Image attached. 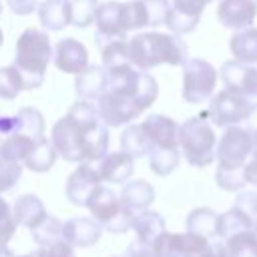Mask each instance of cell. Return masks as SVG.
<instances>
[{"mask_svg": "<svg viewBox=\"0 0 257 257\" xmlns=\"http://www.w3.org/2000/svg\"><path fill=\"white\" fill-rule=\"evenodd\" d=\"M209 100H211V102H209L207 114H209V118H211L213 124L223 126V128H227V126H231V124H241V122H245V118L249 116V110H251V106H253L251 100H247V98H243L241 94L231 92V90H227V88L219 90V92L213 94Z\"/></svg>", "mask_w": 257, "mask_h": 257, "instance_id": "obj_9", "label": "cell"}, {"mask_svg": "<svg viewBox=\"0 0 257 257\" xmlns=\"http://www.w3.org/2000/svg\"><path fill=\"white\" fill-rule=\"evenodd\" d=\"M179 149L185 155L187 163L203 169L215 161L217 135L209 120L203 116H191L179 124Z\"/></svg>", "mask_w": 257, "mask_h": 257, "instance_id": "obj_5", "label": "cell"}, {"mask_svg": "<svg viewBox=\"0 0 257 257\" xmlns=\"http://www.w3.org/2000/svg\"><path fill=\"white\" fill-rule=\"evenodd\" d=\"M0 16H2V4H0Z\"/></svg>", "mask_w": 257, "mask_h": 257, "instance_id": "obj_51", "label": "cell"}, {"mask_svg": "<svg viewBox=\"0 0 257 257\" xmlns=\"http://www.w3.org/2000/svg\"><path fill=\"white\" fill-rule=\"evenodd\" d=\"M56 153L68 163H94L108 153V126L90 100H76L50 131Z\"/></svg>", "mask_w": 257, "mask_h": 257, "instance_id": "obj_1", "label": "cell"}, {"mask_svg": "<svg viewBox=\"0 0 257 257\" xmlns=\"http://www.w3.org/2000/svg\"><path fill=\"white\" fill-rule=\"evenodd\" d=\"M50 60H52V44L48 32L32 26L26 28L16 40V52L12 64L24 80V90L42 86Z\"/></svg>", "mask_w": 257, "mask_h": 257, "instance_id": "obj_4", "label": "cell"}, {"mask_svg": "<svg viewBox=\"0 0 257 257\" xmlns=\"http://www.w3.org/2000/svg\"><path fill=\"white\" fill-rule=\"evenodd\" d=\"M131 229L137 233V239L153 243L165 231V219L161 217V213L147 209V211H141V213L133 215Z\"/></svg>", "mask_w": 257, "mask_h": 257, "instance_id": "obj_26", "label": "cell"}, {"mask_svg": "<svg viewBox=\"0 0 257 257\" xmlns=\"http://www.w3.org/2000/svg\"><path fill=\"white\" fill-rule=\"evenodd\" d=\"M151 141L145 135L141 124H128L122 135H120V151L128 153L133 159L135 157H145L151 153Z\"/></svg>", "mask_w": 257, "mask_h": 257, "instance_id": "obj_29", "label": "cell"}, {"mask_svg": "<svg viewBox=\"0 0 257 257\" xmlns=\"http://www.w3.org/2000/svg\"><path fill=\"white\" fill-rule=\"evenodd\" d=\"M12 213H14L16 223L26 227V229H30V231L34 227H38L44 221V217L48 215L44 205H42V201L36 195H22V197H18L14 207H12Z\"/></svg>", "mask_w": 257, "mask_h": 257, "instance_id": "obj_24", "label": "cell"}, {"mask_svg": "<svg viewBox=\"0 0 257 257\" xmlns=\"http://www.w3.org/2000/svg\"><path fill=\"white\" fill-rule=\"evenodd\" d=\"M145 6V16H147V26H161L167 20V14L171 10L169 0H143Z\"/></svg>", "mask_w": 257, "mask_h": 257, "instance_id": "obj_40", "label": "cell"}, {"mask_svg": "<svg viewBox=\"0 0 257 257\" xmlns=\"http://www.w3.org/2000/svg\"><path fill=\"white\" fill-rule=\"evenodd\" d=\"M124 257H155V253H153V243L135 239V241L126 247Z\"/></svg>", "mask_w": 257, "mask_h": 257, "instance_id": "obj_45", "label": "cell"}, {"mask_svg": "<svg viewBox=\"0 0 257 257\" xmlns=\"http://www.w3.org/2000/svg\"><path fill=\"white\" fill-rule=\"evenodd\" d=\"M98 50H100L102 66H104L106 70L131 62V60H128V40H112V42L100 44Z\"/></svg>", "mask_w": 257, "mask_h": 257, "instance_id": "obj_34", "label": "cell"}, {"mask_svg": "<svg viewBox=\"0 0 257 257\" xmlns=\"http://www.w3.org/2000/svg\"><path fill=\"white\" fill-rule=\"evenodd\" d=\"M241 229H253L251 221L235 207H231L229 211H225L223 215H219V223H217V239H225L231 233H237Z\"/></svg>", "mask_w": 257, "mask_h": 257, "instance_id": "obj_33", "label": "cell"}, {"mask_svg": "<svg viewBox=\"0 0 257 257\" xmlns=\"http://www.w3.org/2000/svg\"><path fill=\"white\" fill-rule=\"evenodd\" d=\"M118 199L131 215H137V213L147 211L151 207V203L155 201V189L151 183L141 181V179L139 181H126Z\"/></svg>", "mask_w": 257, "mask_h": 257, "instance_id": "obj_21", "label": "cell"}, {"mask_svg": "<svg viewBox=\"0 0 257 257\" xmlns=\"http://www.w3.org/2000/svg\"><path fill=\"white\" fill-rule=\"evenodd\" d=\"M98 173L100 179L110 183V185H122L131 179L135 165H133V157L124 151H116V153H106L100 161H98Z\"/></svg>", "mask_w": 257, "mask_h": 257, "instance_id": "obj_20", "label": "cell"}, {"mask_svg": "<svg viewBox=\"0 0 257 257\" xmlns=\"http://www.w3.org/2000/svg\"><path fill=\"white\" fill-rule=\"evenodd\" d=\"M126 18H128V30H139V28L147 26V16H145L143 0L126 2Z\"/></svg>", "mask_w": 257, "mask_h": 257, "instance_id": "obj_43", "label": "cell"}, {"mask_svg": "<svg viewBox=\"0 0 257 257\" xmlns=\"http://www.w3.org/2000/svg\"><path fill=\"white\" fill-rule=\"evenodd\" d=\"M153 149H179V124L165 114H149L141 122Z\"/></svg>", "mask_w": 257, "mask_h": 257, "instance_id": "obj_17", "label": "cell"}, {"mask_svg": "<svg viewBox=\"0 0 257 257\" xmlns=\"http://www.w3.org/2000/svg\"><path fill=\"white\" fill-rule=\"evenodd\" d=\"M100 183L102 179L98 169H94L92 163L82 161L78 163V169H74L66 179V187H64L66 199L76 207H86L88 197L96 187H100Z\"/></svg>", "mask_w": 257, "mask_h": 257, "instance_id": "obj_12", "label": "cell"}, {"mask_svg": "<svg viewBox=\"0 0 257 257\" xmlns=\"http://www.w3.org/2000/svg\"><path fill=\"white\" fill-rule=\"evenodd\" d=\"M86 207L92 219H96L102 225V229H108L110 233H124L126 229H131L133 215L122 207L120 199L112 189L104 185L96 187L88 197Z\"/></svg>", "mask_w": 257, "mask_h": 257, "instance_id": "obj_6", "label": "cell"}, {"mask_svg": "<svg viewBox=\"0 0 257 257\" xmlns=\"http://www.w3.org/2000/svg\"><path fill=\"white\" fill-rule=\"evenodd\" d=\"M229 50L233 54V60L257 66V28L249 26L243 30H235V34L229 38Z\"/></svg>", "mask_w": 257, "mask_h": 257, "instance_id": "obj_23", "label": "cell"}, {"mask_svg": "<svg viewBox=\"0 0 257 257\" xmlns=\"http://www.w3.org/2000/svg\"><path fill=\"white\" fill-rule=\"evenodd\" d=\"M36 139L28 137V135H10L4 137V141L0 143V157L12 163H20L28 157V153L32 151Z\"/></svg>", "mask_w": 257, "mask_h": 257, "instance_id": "obj_30", "label": "cell"}, {"mask_svg": "<svg viewBox=\"0 0 257 257\" xmlns=\"http://www.w3.org/2000/svg\"><path fill=\"white\" fill-rule=\"evenodd\" d=\"M2 42H4V34H2V28H0V46H2Z\"/></svg>", "mask_w": 257, "mask_h": 257, "instance_id": "obj_50", "label": "cell"}, {"mask_svg": "<svg viewBox=\"0 0 257 257\" xmlns=\"http://www.w3.org/2000/svg\"><path fill=\"white\" fill-rule=\"evenodd\" d=\"M183 249H185V233L163 231L153 241L155 257H183Z\"/></svg>", "mask_w": 257, "mask_h": 257, "instance_id": "obj_32", "label": "cell"}, {"mask_svg": "<svg viewBox=\"0 0 257 257\" xmlns=\"http://www.w3.org/2000/svg\"><path fill=\"white\" fill-rule=\"evenodd\" d=\"M227 257H257V231L241 229L223 239Z\"/></svg>", "mask_w": 257, "mask_h": 257, "instance_id": "obj_27", "label": "cell"}, {"mask_svg": "<svg viewBox=\"0 0 257 257\" xmlns=\"http://www.w3.org/2000/svg\"><path fill=\"white\" fill-rule=\"evenodd\" d=\"M54 64L60 72L78 74L88 66V50L76 38H62L52 50Z\"/></svg>", "mask_w": 257, "mask_h": 257, "instance_id": "obj_16", "label": "cell"}, {"mask_svg": "<svg viewBox=\"0 0 257 257\" xmlns=\"http://www.w3.org/2000/svg\"><path fill=\"white\" fill-rule=\"evenodd\" d=\"M36 10L40 24L50 32H58L72 22L70 0H44Z\"/></svg>", "mask_w": 257, "mask_h": 257, "instance_id": "obj_22", "label": "cell"}, {"mask_svg": "<svg viewBox=\"0 0 257 257\" xmlns=\"http://www.w3.org/2000/svg\"><path fill=\"white\" fill-rule=\"evenodd\" d=\"M217 68L203 58H187L183 64V98L189 104L207 102L215 94Z\"/></svg>", "mask_w": 257, "mask_h": 257, "instance_id": "obj_7", "label": "cell"}, {"mask_svg": "<svg viewBox=\"0 0 257 257\" xmlns=\"http://www.w3.org/2000/svg\"><path fill=\"white\" fill-rule=\"evenodd\" d=\"M219 76L227 90L237 92L251 102H257V66L227 60L223 62Z\"/></svg>", "mask_w": 257, "mask_h": 257, "instance_id": "obj_11", "label": "cell"}, {"mask_svg": "<svg viewBox=\"0 0 257 257\" xmlns=\"http://www.w3.org/2000/svg\"><path fill=\"white\" fill-rule=\"evenodd\" d=\"M209 0H173L165 26L173 34H189L197 28Z\"/></svg>", "mask_w": 257, "mask_h": 257, "instance_id": "obj_13", "label": "cell"}, {"mask_svg": "<svg viewBox=\"0 0 257 257\" xmlns=\"http://www.w3.org/2000/svg\"><path fill=\"white\" fill-rule=\"evenodd\" d=\"M243 175H245V183H247V185H255V187H257V147L253 149L249 161L245 163Z\"/></svg>", "mask_w": 257, "mask_h": 257, "instance_id": "obj_47", "label": "cell"}, {"mask_svg": "<svg viewBox=\"0 0 257 257\" xmlns=\"http://www.w3.org/2000/svg\"><path fill=\"white\" fill-rule=\"evenodd\" d=\"M98 8V0H70V14L72 22L76 28H86L94 22Z\"/></svg>", "mask_w": 257, "mask_h": 257, "instance_id": "obj_38", "label": "cell"}, {"mask_svg": "<svg viewBox=\"0 0 257 257\" xmlns=\"http://www.w3.org/2000/svg\"><path fill=\"white\" fill-rule=\"evenodd\" d=\"M16 16H28L38 8V0H6Z\"/></svg>", "mask_w": 257, "mask_h": 257, "instance_id": "obj_46", "label": "cell"}, {"mask_svg": "<svg viewBox=\"0 0 257 257\" xmlns=\"http://www.w3.org/2000/svg\"><path fill=\"white\" fill-rule=\"evenodd\" d=\"M24 90V80L20 72L14 66H2L0 68V98L14 100Z\"/></svg>", "mask_w": 257, "mask_h": 257, "instance_id": "obj_36", "label": "cell"}, {"mask_svg": "<svg viewBox=\"0 0 257 257\" xmlns=\"http://www.w3.org/2000/svg\"><path fill=\"white\" fill-rule=\"evenodd\" d=\"M209 2H213V0H209Z\"/></svg>", "mask_w": 257, "mask_h": 257, "instance_id": "obj_52", "label": "cell"}, {"mask_svg": "<svg viewBox=\"0 0 257 257\" xmlns=\"http://www.w3.org/2000/svg\"><path fill=\"white\" fill-rule=\"evenodd\" d=\"M215 181L223 191H231V193H237L247 185L245 175H243V167H219L217 165Z\"/></svg>", "mask_w": 257, "mask_h": 257, "instance_id": "obj_37", "label": "cell"}, {"mask_svg": "<svg viewBox=\"0 0 257 257\" xmlns=\"http://www.w3.org/2000/svg\"><path fill=\"white\" fill-rule=\"evenodd\" d=\"M0 133L4 137L10 135H28L32 139L44 137V116L34 106H22L16 114L0 116Z\"/></svg>", "mask_w": 257, "mask_h": 257, "instance_id": "obj_14", "label": "cell"}, {"mask_svg": "<svg viewBox=\"0 0 257 257\" xmlns=\"http://www.w3.org/2000/svg\"><path fill=\"white\" fill-rule=\"evenodd\" d=\"M108 88L96 100V108L106 126H122L141 116L159 96L157 80L131 62L108 68Z\"/></svg>", "mask_w": 257, "mask_h": 257, "instance_id": "obj_2", "label": "cell"}, {"mask_svg": "<svg viewBox=\"0 0 257 257\" xmlns=\"http://www.w3.org/2000/svg\"><path fill=\"white\" fill-rule=\"evenodd\" d=\"M22 177V167L20 163H12L0 157V195L10 191Z\"/></svg>", "mask_w": 257, "mask_h": 257, "instance_id": "obj_42", "label": "cell"}, {"mask_svg": "<svg viewBox=\"0 0 257 257\" xmlns=\"http://www.w3.org/2000/svg\"><path fill=\"white\" fill-rule=\"evenodd\" d=\"M257 16V0H219L217 18L225 28L243 30L253 26Z\"/></svg>", "mask_w": 257, "mask_h": 257, "instance_id": "obj_15", "label": "cell"}, {"mask_svg": "<svg viewBox=\"0 0 257 257\" xmlns=\"http://www.w3.org/2000/svg\"><path fill=\"white\" fill-rule=\"evenodd\" d=\"M235 209H239L253 225V229L257 231V191H237V197H235V203H233Z\"/></svg>", "mask_w": 257, "mask_h": 257, "instance_id": "obj_39", "label": "cell"}, {"mask_svg": "<svg viewBox=\"0 0 257 257\" xmlns=\"http://www.w3.org/2000/svg\"><path fill=\"white\" fill-rule=\"evenodd\" d=\"M56 157H58V153H56L52 141H48L46 137H38L32 151L24 159V165H26V169H30L34 173H46L56 163Z\"/></svg>", "mask_w": 257, "mask_h": 257, "instance_id": "obj_25", "label": "cell"}, {"mask_svg": "<svg viewBox=\"0 0 257 257\" xmlns=\"http://www.w3.org/2000/svg\"><path fill=\"white\" fill-rule=\"evenodd\" d=\"M44 251H46V257H76L74 247H72L66 239H58V241H54L52 245L44 247Z\"/></svg>", "mask_w": 257, "mask_h": 257, "instance_id": "obj_44", "label": "cell"}, {"mask_svg": "<svg viewBox=\"0 0 257 257\" xmlns=\"http://www.w3.org/2000/svg\"><path fill=\"white\" fill-rule=\"evenodd\" d=\"M128 60L141 70H151L159 64L183 66L187 62V44L179 34H137L128 40Z\"/></svg>", "mask_w": 257, "mask_h": 257, "instance_id": "obj_3", "label": "cell"}, {"mask_svg": "<svg viewBox=\"0 0 257 257\" xmlns=\"http://www.w3.org/2000/svg\"><path fill=\"white\" fill-rule=\"evenodd\" d=\"M96 46L112 42V40H126L128 34V18H126V2H104L96 8Z\"/></svg>", "mask_w": 257, "mask_h": 257, "instance_id": "obj_10", "label": "cell"}, {"mask_svg": "<svg viewBox=\"0 0 257 257\" xmlns=\"http://www.w3.org/2000/svg\"><path fill=\"white\" fill-rule=\"evenodd\" d=\"M102 235V225L92 217H70L62 223V239L72 247H92Z\"/></svg>", "mask_w": 257, "mask_h": 257, "instance_id": "obj_18", "label": "cell"}, {"mask_svg": "<svg viewBox=\"0 0 257 257\" xmlns=\"http://www.w3.org/2000/svg\"><path fill=\"white\" fill-rule=\"evenodd\" d=\"M32 239L36 241L38 247H48L52 245L54 241L62 239V223L52 217V215H46L44 221L32 229Z\"/></svg>", "mask_w": 257, "mask_h": 257, "instance_id": "obj_35", "label": "cell"}, {"mask_svg": "<svg viewBox=\"0 0 257 257\" xmlns=\"http://www.w3.org/2000/svg\"><path fill=\"white\" fill-rule=\"evenodd\" d=\"M74 88H76L78 98L96 102L108 88V72H106V68L104 66H96V64H88L82 72L76 74Z\"/></svg>", "mask_w": 257, "mask_h": 257, "instance_id": "obj_19", "label": "cell"}, {"mask_svg": "<svg viewBox=\"0 0 257 257\" xmlns=\"http://www.w3.org/2000/svg\"><path fill=\"white\" fill-rule=\"evenodd\" d=\"M18 257H46V251H44V247H40V249H36V251H32V253L18 255Z\"/></svg>", "mask_w": 257, "mask_h": 257, "instance_id": "obj_48", "label": "cell"}, {"mask_svg": "<svg viewBox=\"0 0 257 257\" xmlns=\"http://www.w3.org/2000/svg\"><path fill=\"white\" fill-rule=\"evenodd\" d=\"M16 219H14V213H12V207L8 205V201H4L0 197V245H8L10 239L14 237L16 233Z\"/></svg>", "mask_w": 257, "mask_h": 257, "instance_id": "obj_41", "label": "cell"}, {"mask_svg": "<svg viewBox=\"0 0 257 257\" xmlns=\"http://www.w3.org/2000/svg\"><path fill=\"white\" fill-rule=\"evenodd\" d=\"M147 157H149L151 171L159 177H167L179 167L181 149H151Z\"/></svg>", "mask_w": 257, "mask_h": 257, "instance_id": "obj_31", "label": "cell"}, {"mask_svg": "<svg viewBox=\"0 0 257 257\" xmlns=\"http://www.w3.org/2000/svg\"><path fill=\"white\" fill-rule=\"evenodd\" d=\"M217 223L219 215L209 207H197L187 217V231L203 235L207 239H217Z\"/></svg>", "mask_w": 257, "mask_h": 257, "instance_id": "obj_28", "label": "cell"}, {"mask_svg": "<svg viewBox=\"0 0 257 257\" xmlns=\"http://www.w3.org/2000/svg\"><path fill=\"white\" fill-rule=\"evenodd\" d=\"M253 137L241 124H231L225 128L221 139L217 141L215 159L219 167H245L253 153Z\"/></svg>", "mask_w": 257, "mask_h": 257, "instance_id": "obj_8", "label": "cell"}, {"mask_svg": "<svg viewBox=\"0 0 257 257\" xmlns=\"http://www.w3.org/2000/svg\"><path fill=\"white\" fill-rule=\"evenodd\" d=\"M0 257H16V255L8 249V245H0Z\"/></svg>", "mask_w": 257, "mask_h": 257, "instance_id": "obj_49", "label": "cell"}]
</instances>
